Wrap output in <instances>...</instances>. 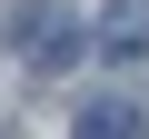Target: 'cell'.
<instances>
[{
	"mask_svg": "<svg viewBox=\"0 0 149 139\" xmlns=\"http://www.w3.org/2000/svg\"><path fill=\"white\" fill-rule=\"evenodd\" d=\"M80 40H90V30H80L70 0H20V20H10V50L40 70V80H60V70L80 60Z\"/></svg>",
	"mask_w": 149,
	"mask_h": 139,
	"instance_id": "obj_1",
	"label": "cell"
},
{
	"mask_svg": "<svg viewBox=\"0 0 149 139\" xmlns=\"http://www.w3.org/2000/svg\"><path fill=\"white\" fill-rule=\"evenodd\" d=\"M70 139H149V99H80V119H70Z\"/></svg>",
	"mask_w": 149,
	"mask_h": 139,
	"instance_id": "obj_2",
	"label": "cell"
},
{
	"mask_svg": "<svg viewBox=\"0 0 149 139\" xmlns=\"http://www.w3.org/2000/svg\"><path fill=\"white\" fill-rule=\"evenodd\" d=\"M109 60H139L149 50V0H109V10H100V30H90Z\"/></svg>",
	"mask_w": 149,
	"mask_h": 139,
	"instance_id": "obj_3",
	"label": "cell"
}]
</instances>
